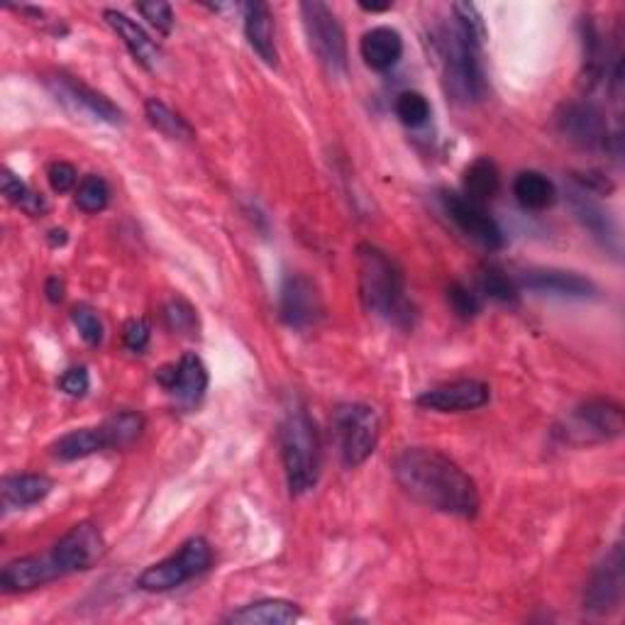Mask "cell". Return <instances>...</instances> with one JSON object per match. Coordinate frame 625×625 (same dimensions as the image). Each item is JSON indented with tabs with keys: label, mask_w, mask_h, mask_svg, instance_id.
<instances>
[{
	"label": "cell",
	"mask_w": 625,
	"mask_h": 625,
	"mask_svg": "<svg viewBox=\"0 0 625 625\" xmlns=\"http://www.w3.org/2000/svg\"><path fill=\"white\" fill-rule=\"evenodd\" d=\"M393 477L399 487L423 506L475 518L479 511V491L475 479L453 462L440 449L409 447L393 459Z\"/></svg>",
	"instance_id": "6da1fadb"
},
{
	"label": "cell",
	"mask_w": 625,
	"mask_h": 625,
	"mask_svg": "<svg viewBox=\"0 0 625 625\" xmlns=\"http://www.w3.org/2000/svg\"><path fill=\"white\" fill-rule=\"evenodd\" d=\"M359 299L365 309L399 327H411L415 311L405 295V277L399 261L375 245L357 247Z\"/></svg>",
	"instance_id": "7a4b0ae2"
},
{
	"label": "cell",
	"mask_w": 625,
	"mask_h": 625,
	"mask_svg": "<svg viewBox=\"0 0 625 625\" xmlns=\"http://www.w3.org/2000/svg\"><path fill=\"white\" fill-rule=\"evenodd\" d=\"M281 462L293 496L311 491L321 477V437L309 411L295 403L279 431Z\"/></svg>",
	"instance_id": "3957f363"
},
{
	"label": "cell",
	"mask_w": 625,
	"mask_h": 625,
	"mask_svg": "<svg viewBox=\"0 0 625 625\" xmlns=\"http://www.w3.org/2000/svg\"><path fill=\"white\" fill-rule=\"evenodd\" d=\"M481 42L455 23V27L443 30L437 37V59L443 67V79L447 91L457 101L477 103L487 93L484 69H481Z\"/></svg>",
	"instance_id": "277c9868"
},
{
	"label": "cell",
	"mask_w": 625,
	"mask_h": 625,
	"mask_svg": "<svg viewBox=\"0 0 625 625\" xmlns=\"http://www.w3.org/2000/svg\"><path fill=\"white\" fill-rule=\"evenodd\" d=\"M625 431V415L618 403L606 399H591L567 413L565 423L557 427V435L567 445H596L616 440Z\"/></svg>",
	"instance_id": "5b68a950"
},
{
	"label": "cell",
	"mask_w": 625,
	"mask_h": 625,
	"mask_svg": "<svg viewBox=\"0 0 625 625\" xmlns=\"http://www.w3.org/2000/svg\"><path fill=\"white\" fill-rule=\"evenodd\" d=\"M333 427L345 467L355 469L375 455L381 433V423L375 409H369L365 403L337 405L333 415Z\"/></svg>",
	"instance_id": "8992f818"
},
{
	"label": "cell",
	"mask_w": 625,
	"mask_h": 625,
	"mask_svg": "<svg viewBox=\"0 0 625 625\" xmlns=\"http://www.w3.org/2000/svg\"><path fill=\"white\" fill-rule=\"evenodd\" d=\"M301 18L305 35H309V45L323 69L331 76H345L347 74V40L345 30L339 25L337 15L321 0H309L301 3Z\"/></svg>",
	"instance_id": "52a82bcc"
},
{
	"label": "cell",
	"mask_w": 625,
	"mask_h": 625,
	"mask_svg": "<svg viewBox=\"0 0 625 625\" xmlns=\"http://www.w3.org/2000/svg\"><path fill=\"white\" fill-rule=\"evenodd\" d=\"M211 545H208L203 537H191V540H186L179 547V553L147 567L145 572L139 574L137 587L142 591H171L186 584V581H191L193 577L203 574L205 569L211 567Z\"/></svg>",
	"instance_id": "ba28073f"
},
{
	"label": "cell",
	"mask_w": 625,
	"mask_h": 625,
	"mask_svg": "<svg viewBox=\"0 0 625 625\" xmlns=\"http://www.w3.org/2000/svg\"><path fill=\"white\" fill-rule=\"evenodd\" d=\"M47 89L74 115H89L108 125L123 123V111H120L111 98L98 93L96 89H91V86L76 81L74 76H67V74L49 76Z\"/></svg>",
	"instance_id": "9c48e42d"
},
{
	"label": "cell",
	"mask_w": 625,
	"mask_h": 625,
	"mask_svg": "<svg viewBox=\"0 0 625 625\" xmlns=\"http://www.w3.org/2000/svg\"><path fill=\"white\" fill-rule=\"evenodd\" d=\"M105 553V540L101 531L93 523L83 521L76 523L74 528L52 547V559L59 567V574L67 577L74 572H86Z\"/></svg>",
	"instance_id": "30bf717a"
},
{
	"label": "cell",
	"mask_w": 625,
	"mask_h": 625,
	"mask_svg": "<svg viewBox=\"0 0 625 625\" xmlns=\"http://www.w3.org/2000/svg\"><path fill=\"white\" fill-rule=\"evenodd\" d=\"M323 295L315 283L303 274H289L281 283L279 315L281 321L295 331L315 325L323 317Z\"/></svg>",
	"instance_id": "8fae6325"
},
{
	"label": "cell",
	"mask_w": 625,
	"mask_h": 625,
	"mask_svg": "<svg viewBox=\"0 0 625 625\" xmlns=\"http://www.w3.org/2000/svg\"><path fill=\"white\" fill-rule=\"evenodd\" d=\"M443 208L445 213L449 215L462 233L475 239L477 245L487 247V249H501L503 247V233L499 223L484 211V205L469 201L467 196L455 193V191H445L443 193Z\"/></svg>",
	"instance_id": "7c38bea8"
},
{
	"label": "cell",
	"mask_w": 625,
	"mask_h": 625,
	"mask_svg": "<svg viewBox=\"0 0 625 625\" xmlns=\"http://www.w3.org/2000/svg\"><path fill=\"white\" fill-rule=\"evenodd\" d=\"M623 587H625V562H623V547L616 545L606 555V559L596 567L591 574L587 594H584V609L596 613V616H606L613 613L623 601Z\"/></svg>",
	"instance_id": "4fadbf2b"
},
{
	"label": "cell",
	"mask_w": 625,
	"mask_h": 625,
	"mask_svg": "<svg viewBox=\"0 0 625 625\" xmlns=\"http://www.w3.org/2000/svg\"><path fill=\"white\" fill-rule=\"evenodd\" d=\"M557 130L581 149H606L609 125L594 103H567L557 113Z\"/></svg>",
	"instance_id": "5bb4252c"
},
{
	"label": "cell",
	"mask_w": 625,
	"mask_h": 625,
	"mask_svg": "<svg viewBox=\"0 0 625 625\" xmlns=\"http://www.w3.org/2000/svg\"><path fill=\"white\" fill-rule=\"evenodd\" d=\"M489 399H491L489 383L477 379H459L423 391L415 403H418L421 409L435 413H465L481 409V405L489 403Z\"/></svg>",
	"instance_id": "9a60e30c"
},
{
	"label": "cell",
	"mask_w": 625,
	"mask_h": 625,
	"mask_svg": "<svg viewBox=\"0 0 625 625\" xmlns=\"http://www.w3.org/2000/svg\"><path fill=\"white\" fill-rule=\"evenodd\" d=\"M157 381L167 389L181 409H193L205 397L208 369L199 355H183L177 365H167L157 371Z\"/></svg>",
	"instance_id": "2e32d148"
},
{
	"label": "cell",
	"mask_w": 625,
	"mask_h": 625,
	"mask_svg": "<svg viewBox=\"0 0 625 625\" xmlns=\"http://www.w3.org/2000/svg\"><path fill=\"white\" fill-rule=\"evenodd\" d=\"M54 579H62L52 555H32L8 562L0 572V587L5 594H25L37 587H45Z\"/></svg>",
	"instance_id": "e0dca14e"
},
{
	"label": "cell",
	"mask_w": 625,
	"mask_h": 625,
	"mask_svg": "<svg viewBox=\"0 0 625 625\" xmlns=\"http://www.w3.org/2000/svg\"><path fill=\"white\" fill-rule=\"evenodd\" d=\"M521 283L528 291L562 295V299H591L596 293L594 281L565 269H531L523 274Z\"/></svg>",
	"instance_id": "ac0fdd59"
},
{
	"label": "cell",
	"mask_w": 625,
	"mask_h": 625,
	"mask_svg": "<svg viewBox=\"0 0 625 625\" xmlns=\"http://www.w3.org/2000/svg\"><path fill=\"white\" fill-rule=\"evenodd\" d=\"M245 35L247 42L255 49L261 62L269 64V67H277L279 64V52H277V27H274V15L267 3H245Z\"/></svg>",
	"instance_id": "d6986e66"
},
{
	"label": "cell",
	"mask_w": 625,
	"mask_h": 625,
	"mask_svg": "<svg viewBox=\"0 0 625 625\" xmlns=\"http://www.w3.org/2000/svg\"><path fill=\"white\" fill-rule=\"evenodd\" d=\"M103 18L105 23L115 30V35L125 42V47L130 49V54H133L135 62H139L145 69H157V64L161 59V49L133 18L120 13V10H105Z\"/></svg>",
	"instance_id": "ffe728a7"
},
{
	"label": "cell",
	"mask_w": 625,
	"mask_h": 625,
	"mask_svg": "<svg viewBox=\"0 0 625 625\" xmlns=\"http://www.w3.org/2000/svg\"><path fill=\"white\" fill-rule=\"evenodd\" d=\"M359 54L369 69L375 71H387L391 67H397L401 54H403V37L399 30L393 27H371L369 32L361 35L359 42Z\"/></svg>",
	"instance_id": "44dd1931"
},
{
	"label": "cell",
	"mask_w": 625,
	"mask_h": 625,
	"mask_svg": "<svg viewBox=\"0 0 625 625\" xmlns=\"http://www.w3.org/2000/svg\"><path fill=\"white\" fill-rule=\"evenodd\" d=\"M569 205H572V213H574L577 221L584 225L603 247L618 249L616 223H613V217L603 211L599 201L591 199L589 191L579 189V191L569 193Z\"/></svg>",
	"instance_id": "7402d4cb"
},
{
	"label": "cell",
	"mask_w": 625,
	"mask_h": 625,
	"mask_svg": "<svg viewBox=\"0 0 625 625\" xmlns=\"http://www.w3.org/2000/svg\"><path fill=\"white\" fill-rule=\"evenodd\" d=\"M301 618V611L295 603L283 599H265L255 601L249 606L235 611L227 621L239 625H287Z\"/></svg>",
	"instance_id": "603a6c76"
},
{
	"label": "cell",
	"mask_w": 625,
	"mask_h": 625,
	"mask_svg": "<svg viewBox=\"0 0 625 625\" xmlns=\"http://www.w3.org/2000/svg\"><path fill=\"white\" fill-rule=\"evenodd\" d=\"M54 489V481L45 475H13L3 479L5 509H27L45 501Z\"/></svg>",
	"instance_id": "cb8c5ba5"
},
{
	"label": "cell",
	"mask_w": 625,
	"mask_h": 625,
	"mask_svg": "<svg viewBox=\"0 0 625 625\" xmlns=\"http://www.w3.org/2000/svg\"><path fill=\"white\" fill-rule=\"evenodd\" d=\"M108 447H111V443H108L103 425H98V427H79V431L67 433L54 443L52 449L54 455L64 459V462H74V459H83L96 453H103Z\"/></svg>",
	"instance_id": "d4e9b609"
},
{
	"label": "cell",
	"mask_w": 625,
	"mask_h": 625,
	"mask_svg": "<svg viewBox=\"0 0 625 625\" xmlns=\"http://www.w3.org/2000/svg\"><path fill=\"white\" fill-rule=\"evenodd\" d=\"M513 196L525 211H547L557 199L555 183L540 171H521L513 181Z\"/></svg>",
	"instance_id": "484cf974"
},
{
	"label": "cell",
	"mask_w": 625,
	"mask_h": 625,
	"mask_svg": "<svg viewBox=\"0 0 625 625\" xmlns=\"http://www.w3.org/2000/svg\"><path fill=\"white\" fill-rule=\"evenodd\" d=\"M499 189H501V174L491 159L481 157L477 161H471L465 169V196L469 201L484 205L499 193Z\"/></svg>",
	"instance_id": "4316f807"
},
{
	"label": "cell",
	"mask_w": 625,
	"mask_h": 625,
	"mask_svg": "<svg viewBox=\"0 0 625 625\" xmlns=\"http://www.w3.org/2000/svg\"><path fill=\"white\" fill-rule=\"evenodd\" d=\"M0 189H3V196L10 203L18 205L20 211H25L27 215H45L49 211L45 196L32 191L30 186L8 167L3 169V177H0Z\"/></svg>",
	"instance_id": "83f0119b"
},
{
	"label": "cell",
	"mask_w": 625,
	"mask_h": 625,
	"mask_svg": "<svg viewBox=\"0 0 625 625\" xmlns=\"http://www.w3.org/2000/svg\"><path fill=\"white\" fill-rule=\"evenodd\" d=\"M145 115L149 120V125L157 127L161 135H167L171 139L193 137V127L186 123L179 113H174L167 103L157 101V98H149V101L145 103Z\"/></svg>",
	"instance_id": "f1b7e54d"
},
{
	"label": "cell",
	"mask_w": 625,
	"mask_h": 625,
	"mask_svg": "<svg viewBox=\"0 0 625 625\" xmlns=\"http://www.w3.org/2000/svg\"><path fill=\"white\" fill-rule=\"evenodd\" d=\"M103 431L108 435V443H111V447L123 449L139 440L142 431H145V418H142V415L135 411H120L103 423Z\"/></svg>",
	"instance_id": "f546056e"
},
{
	"label": "cell",
	"mask_w": 625,
	"mask_h": 625,
	"mask_svg": "<svg viewBox=\"0 0 625 625\" xmlns=\"http://www.w3.org/2000/svg\"><path fill=\"white\" fill-rule=\"evenodd\" d=\"M111 203V186L103 177L98 174H89L83 177L79 189H76V205L81 208L83 213H101Z\"/></svg>",
	"instance_id": "4dcf8cb0"
},
{
	"label": "cell",
	"mask_w": 625,
	"mask_h": 625,
	"mask_svg": "<svg viewBox=\"0 0 625 625\" xmlns=\"http://www.w3.org/2000/svg\"><path fill=\"white\" fill-rule=\"evenodd\" d=\"M481 291L499 303H518V283L499 267H489L481 274Z\"/></svg>",
	"instance_id": "1f68e13d"
},
{
	"label": "cell",
	"mask_w": 625,
	"mask_h": 625,
	"mask_svg": "<svg viewBox=\"0 0 625 625\" xmlns=\"http://www.w3.org/2000/svg\"><path fill=\"white\" fill-rule=\"evenodd\" d=\"M393 111H397V118L403 125L421 127L427 123V118H431V103H427V98L418 91H403L397 98Z\"/></svg>",
	"instance_id": "d6a6232c"
},
{
	"label": "cell",
	"mask_w": 625,
	"mask_h": 625,
	"mask_svg": "<svg viewBox=\"0 0 625 625\" xmlns=\"http://www.w3.org/2000/svg\"><path fill=\"white\" fill-rule=\"evenodd\" d=\"M164 321H167L169 331L181 335H196V331H199V315H196L193 305L183 299H171L164 305Z\"/></svg>",
	"instance_id": "836d02e7"
},
{
	"label": "cell",
	"mask_w": 625,
	"mask_h": 625,
	"mask_svg": "<svg viewBox=\"0 0 625 625\" xmlns=\"http://www.w3.org/2000/svg\"><path fill=\"white\" fill-rule=\"evenodd\" d=\"M447 301L453 305V311L465 317V321H471V317H477L481 313V299L477 291H471L469 287H465L462 281H455L449 283L447 289Z\"/></svg>",
	"instance_id": "e575fe53"
},
{
	"label": "cell",
	"mask_w": 625,
	"mask_h": 625,
	"mask_svg": "<svg viewBox=\"0 0 625 625\" xmlns=\"http://www.w3.org/2000/svg\"><path fill=\"white\" fill-rule=\"evenodd\" d=\"M71 321L76 327H79V335L83 337L86 345L98 347L103 343V335H105L103 323H101V317H98V313L89 309V305H76V309L71 311Z\"/></svg>",
	"instance_id": "d590c367"
},
{
	"label": "cell",
	"mask_w": 625,
	"mask_h": 625,
	"mask_svg": "<svg viewBox=\"0 0 625 625\" xmlns=\"http://www.w3.org/2000/svg\"><path fill=\"white\" fill-rule=\"evenodd\" d=\"M453 13H455L457 25L462 27L467 35H471L475 40H479L481 45H484L487 25H484V18H481V13H479V8L475 3H455Z\"/></svg>",
	"instance_id": "8d00e7d4"
},
{
	"label": "cell",
	"mask_w": 625,
	"mask_h": 625,
	"mask_svg": "<svg viewBox=\"0 0 625 625\" xmlns=\"http://www.w3.org/2000/svg\"><path fill=\"white\" fill-rule=\"evenodd\" d=\"M137 13L147 20V23L155 27L161 35H171L174 30V10L169 3H161V0H155V3H139Z\"/></svg>",
	"instance_id": "74e56055"
},
{
	"label": "cell",
	"mask_w": 625,
	"mask_h": 625,
	"mask_svg": "<svg viewBox=\"0 0 625 625\" xmlns=\"http://www.w3.org/2000/svg\"><path fill=\"white\" fill-rule=\"evenodd\" d=\"M152 339V327L145 321V317H133V321H127L123 327V343L130 349V353L142 355L147 349Z\"/></svg>",
	"instance_id": "f35d334b"
},
{
	"label": "cell",
	"mask_w": 625,
	"mask_h": 625,
	"mask_svg": "<svg viewBox=\"0 0 625 625\" xmlns=\"http://www.w3.org/2000/svg\"><path fill=\"white\" fill-rule=\"evenodd\" d=\"M59 387H62V391L67 393V397H71V399L86 397V391H89V387H91L89 369H86V367H69V369L62 375Z\"/></svg>",
	"instance_id": "ab89813d"
},
{
	"label": "cell",
	"mask_w": 625,
	"mask_h": 625,
	"mask_svg": "<svg viewBox=\"0 0 625 625\" xmlns=\"http://www.w3.org/2000/svg\"><path fill=\"white\" fill-rule=\"evenodd\" d=\"M47 179H49L52 189L57 193H69L76 186V181H79V174H76V169L69 161H54L47 171Z\"/></svg>",
	"instance_id": "60d3db41"
},
{
	"label": "cell",
	"mask_w": 625,
	"mask_h": 625,
	"mask_svg": "<svg viewBox=\"0 0 625 625\" xmlns=\"http://www.w3.org/2000/svg\"><path fill=\"white\" fill-rule=\"evenodd\" d=\"M45 293H47V301L49 303H62L64 301V293H67V289H64V281L59 277H52L47 279L45 283Z\"/></svg>",
	"instance_id": "b9f144b4"
},
{
	"label": "cell",
	"mask_w": 625,
	"mask_h": 625,
	"mask_svg": "<svg viewBox=\"0 0 625 625\" xmlns=\"http://www.w3.org/2000/svg\"><path fill=\"white\" fill-rule=\"evenodd\" d=\"M49 239H52L54 247H57V245H59V247L67 245V239H69V237H67V230H52Z\"/></svg>",
	"instance_id": "7bdbcfd3"
},
{
	"label": "cell",
	"mask_w": 625,
	"mask_h": 625,
	"mask_svg": "<svg viewBox=\"0 0 625 625\" xmlns=\"http://www.w3.org/2000/svg\"><path fill=\"white\" fill-rule=\"evenodd\" d=\"M361 10H367V13H383V10H389L391 3H359Z\"/></svg>",
	"instance_id": "ee69618b"
}]
</instances>
